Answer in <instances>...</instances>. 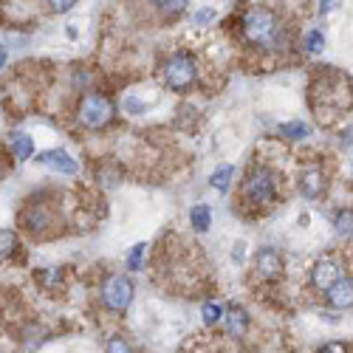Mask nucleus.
Masks as SVG:
<instances>
[{
	"mask_svg": "<svg viewBox=\"0 0 353 353\" xmlns=\"http://www.w3.org/2000/svg\"><path fill=\"white\" fill-rule=\"evenodd\" d=\"M20 221H23V226L28 229V232H43L46 226H51V215L43 210V207H28L23 215H20Z\"/></svg>",
	"mask_w": 353,
	"mask_h": 353,
	"instance_id": "11",
	"label": "nucleus"
},
{
	"mask_svg": "<svg viewBox=\"0 0 353 353\" xmlns=\"http://www.w3.org/2000/svg\"><path fill=\"white\" fill-rule=\"evenodd\" d=\"M319 353H347V347H345L342 342H331V345H325V347H322Z\"/></svg>",
	"mask_w": 353,
	"mask_h": 353,
	"instance_id": "26",
	"label": "nucleus"
},
{
	"mask_svg": "<svg viewBox=\"0 0 353 353\" xmlns=\"http://www.w3.org/2000/svg\"><path fill=\"white\" fill-rule=\"evenodd\" d=\"M300 190H303L305 198H319L322 192H325V172H322L319 167H308V170H303Z\"/></svg>",
	"mask_w": 353,
	"mask_h": 353,
	"instance_id": "9",
	"label": "nucleus"
},
{
	"mask_svg": "<svg viewBox=\"0 0 353 353\" xmlns=\"http://www.w3.org/2000/svg\"><path fill=\"white\" fill-rule=\"evenodd\" d=\"M277 192V175L269 167H252V172L243 181V198L252 207H263V203H272Z\"/></svg>",
	"mask_w": 353,
	"mask_h": 353,
	"instance_id": "3",
	"label": "nucleus"
},
{
	"mask_svg": "<svg viewBox=\"0 0 353 353\" xmlns=\"http://www.w3.org/2000/svg\"><path fill=\"white\" fill-rule=\"evenodd\" d=\"M195 77H198L195 57L187 54V51L172 54L170 60L164 63V82H167V88H172L175 94H187L190 88L195 85Z\"/></svg>",
	"mask_w": 353,
	"mask_h": 353,
	"instance_id": "2",
	"label": "nucleus"
},
{
	"mask_svg": "<svg viewBox=\"0 0 353 353\" xmlns=\"http://www.w3.org/2000/svg\"><path fill=\"white\" fill-rule=\"evenodd\" d=\"M280 133L297 141V139H305V136L311 133V128H308V125H303V122H288V125H283V128H280Z\"/></svg>",
	"mask_w": 353,
	"mask_h": 353,
	"instance_id": "16",
	"label": "nucleus"
},
{
	"mask_svg": "<svg viewBox=\"0 0 353 353\" xmlns=\"http://www.w3.org/2000/svg\"><path fill=\"white\" fill-rule=\"evenodd\" d=\"M17 246V238H14V232L9 229H0V257H9Z\"/></svg>",
	"mask_w": 353,
	"mask_h": 353,
	"instance_id": "18",
	"label": "nucleus"
},
{
	"mask_svg": "<svg viewBox=\"0 0 353 353\" xmlns=\"http://www.w3.org/2000/svg\"><path fill=\"white\" fill-rule=\"evenodd\" d=\"M232 175H234V167H221L215 175H212V187L218 190V192H226L229 190V181H232Z\"/></svg>",
	"mask_w": 353,
	"mask_h": 353,
	"instance_id": "15",
	"label": "nucleus"
},
{
	"mask_svg": "<svg viewBox=\"0 0 353 353\" xmlns=\"http://www.w3.org/2000/svg\"><path fill=\"white\" fill-rule=\"evenodd\" d=\"M210 20H215V9H201L195 14V23H210Z\"/></svg>",
	"mask_w": 353,
	"mask_h": 353,
	"instance_id": "25",
	"label": "nucleus"
},
{
	"mask_svg": "<svg viewBox=\"0 0 353 353\" xmlns=\"http://www.w3.org/2000/svg\"><path fill=\"white\" fill-rule=\"evenodd\" d=\"M201 316H203V322H207V325H218V322L223 319V308L218 305V303H207L201 308Z\"/></svg>",
	"mask_w": 353,
	"mask_h": 353,
	"instance_id": "17",
	"label": "nucleus"
},
{
	"mask_svg": "<svg viewBox=\"0 0 353 353\" xmlns=\"http://www.w3.org/2000/svg\"><path fill=\"white\" fill-rule=\"evenodd\" d=\"M334 6V0H322V12H328Z\"/></svg>",
	"mask_w": 353,
	"mask_h": 353,
	"instance_id": "28",
	"label": "nucleus"
},
{
	"mask_svg": "<svg viewBox=\"0 0 353 353\" xmlns=\"http://www.w3.org/2000/svg\"><path fill=\"white\" fill-rule=\"evenodd\" d=\"M37 161L46 164V167H51V170H60V172H65V175H74V172L79 170L77 159H71L65 150H48V153H43Z\"/></svg>",
	"mask_w": 353,
	"mask_h": 353,
	"instance_id": "10",
	"label": "nucleus"
},
{
	"mask_svg": "<svg viewBox=\"0 0 353 353\" xmlns=\"http://www.w3.org/2000/svg\"><path fill=\"white\" fill-rule=\"evenodd\" d=\"M6 65V51H3V46H0V68Z\"/></svg>",
	"mask_w": 353,
	"mask_h": 353,
	"instance_id": "27",
	"label": "nucleus"
},
{
	"mask_svg": "<svg viewBox=\"0 0 353 353\" xmlns=\"http://www.w3.org/2000/svg\"><path fill=\"white\" fill-rule=\"evenodd\" d=\"M113 113H116L113 110V102L108 97H102V94H85L82 102H79V110H77L79 122L85 128H91V130L105 128L113 119Z\"/></svg>",
	"mask_w": 353,
	"mask_h": 353,
	"instance_id": "4",
	"label": "nucleus"
},
{
	"mask_svg": "<svg viewBox=\"0 0 353 353\" xmlns=\"http://www.w3.org/2000/svg\"><path fill=\"white\" fill-rule=\"evenodd\" d=\"M144 243H139V246H133V252H130V257H128V266L130 269H141V260H144Z\"/></svg>",
	"mask_w": 353,
	"mask_h": 353,
	"instance_id": "23",
	"label": "nucleus"
},
{
	"mask_svg": "<svg viewBox=\"0 0 353 353\" xmlns=\"http://www.w3.org/2000/svg\"><path fill=\"white\" fill-rule=\"evenodd\" d=\"M254 266L263 280H277L283 274V257L277 249H260L254 257Z\"/></svg>",
	"mask_w": 353,
	"mask_h": 353,
	"instance_id": "6",
	"label": "nucleus"
},
{
	"mask_svg": "<svg viewBox=\"0 0 353 353\" xmlns=\"http://www.w3.org/2000/svg\"><path fill=\"white\" fill-rule=\"evenodd\" d=\"M156 3H159V9L164 14H179L187 6V0H156Z\"/></svg>",
	"mask_w": 353,
	"mask_h": 353,
	"instance_id": "21",
	"label": "nucleus"
},
{
	"mask_svg": "<svg viewBox=\"0 0 353 353\" xmlns=\"http://www.w3.org/2000/svg\"><path fill=\"white\" fill-rule=\"evenodd\" d=\"M102 303L116 314L128 311V305L133 303V283L125 274H110L102 283Z\"/></svg>",
	"mask_w": 353,
	"mask_h": 353,
	"instance_id": "5",
	"label": "nucleus"
},
{
	"mask_svg": "<svg viewBox=\"0 0 353 353\" xmlns=\"http://www.w3.org/2000/svg\"><path fill=\"white\" fill-rule=\"evenodd\" d=\"M243 34L249 43L257 46H277L283 43V28H280V17L274 9L269 6H254L246 12L243 17Z\"/></svg>",
	"mask_w": 353,
	"mask_h": 353,
	"instance_id": "1",
	"label": "nucleus"
},
{
	"mask_svg": "<svg viewBox=\"0 0 353 353\" xmlns=\"http://www.w3.org/2000/svg\"><path fill=\"white\" fill-rule=\"evenodd\" d=\"M108 353H133V347H130L122 336H113V339L108 342Z\"/></svg>",
	"mask_w": 353,
	"mask_h": 353,
	"instance_id": "22",
	"label": "nucleus"
},
{
	"mask_svg": "<svg viewBox=\"0 0 353 353\" xmlns=\"http://www.w3.org/2000/svg\"><path fill=\"white\" fill-rule=\"evenodd\" d=\"M322 46H325V37H322V32H308L305 34V51H311V54H316V51H322Z\"/></svg>",
	"mask_w": 353,
	"mask_h": 353,
	"instance_id": "19",
	"label": "nucleus"
},
{
	"mask_svg": "<svg viewBox=\"0 0 353 353\" xmlns=\"http://www.w3.org/2000/svg\"><path fill=\"white\" fill-rule=\"evenodd\" d=\"M342 277V269H339V263L336 260H331V257H325V260H319L316 266H314V285L316 288H331L336 280Z\"/></svg>",
	"mask_w": 353,
	"mask_h": 353,
	"instance_id": "7",
	"label": "nucleus"
},
{
	"mask_svg": "<svg viewBox=\"0 0 353 353\" xmlns=\"http://www.w3.org/2000/svg\"><path fill=\"white\" fill-rule=\"evenodd\" d=\"M350 223H353L350 210H342V212H339V218H336V232L342 234V238H350Z\"/></svg>",
	"mask_w": 353,
	"mask_h": 353,
	"instance_id": "20",
	"label": "nucleus"
},
{
	"mask_svg": "<svg viewBox=\"0 0 353 353\" xmlns=\"http://www.w3.org/2000/svg\"><path fill=\"white\" fill-rule=\"evenodd\" d=\"M46 3H48V9H51L54 14H63V12L74 9V3H77V0H46Z\"/></svg>",
	"mask_w": 353,
	"mask_h": 353,
	"instance_id": "24",
	"label": "nucleus"
},
{
	"mask_svg": "<svg viewBox=\"0 0 353 353\" xmlns=\"http://www.w3.org/2000/svg\"><path fill=\"white\" fill-rule=\"evenodd\" d=\"M328 291V303L334 305V308H339V311H345V308H350V303H353V283H350V277H339L331 288H325Z\"/></svg>",
	"mask_w": 353,
	"mask_h": 353,
	"instance_id": "8",
	"label": "nucleus"
},
{
	"mask_svg": "<svg viewBox=\"0 0 353 353\" xmlns=\"http://www.w3.org/2000/svg\"><path fill=\"white\" fill-rule=\"evenodd\" d=\"M246 328H249V316H246V311H243V308H232L229 316H226V331H229L232 336H243Z\"/></svg>",
	"mask_w": 353,
	"mask_h": 353,
	"instance_id": "12",
	"label": "nucleus"
},
{
	"mask_svg": "<svg viewBox=\"0 0 353 353\" xmlns=\"http://www.w3.org/2000/svg\"><path fill=\"white\" fill-rule=\"evenodd\" d=\"M190 223L195 232H207L210 223H212V210L207 207V203H198V207L190 210Z\"/></svg>",
	"mask_w": 353,
	"mask_h": 353,
	"instance_id": "13",
	"label": "nucleus"
},
{
	"mask_svg": "<svg viewBox=\"0 0 353 353\" xmlns=\"http://www.w3.org/2000/svg\"><path fill=\"white\" fill-rule=\"evenodd\" d=\"M12 153H14L20 161H28V159H32V153H34V141H32V136L14 133V136H12Z\"/></svg>",
	"mask_w": 353,
	"mask_h": 353,
	"instance_id": "14",
	"label": "nucleus"
}]
</instances>
